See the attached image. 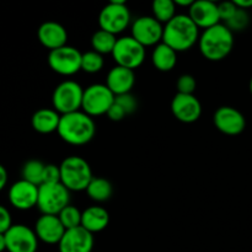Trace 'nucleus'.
<instances>
[{"instance_id":"nucleus-1","label":"nucleus","mask_w":252,"mask_h":252,"mask_svg":"<svg viewBox=\"0 0 252 252\" xmlns=\"http://www.w3.org/2000/svg\"><path fill=\"white\" fill-rule=\"evenodd\" d=\"M57 132L62 140L80 147L90 143L95 137L96 125L93 117L80 110L62 116Z\"/></svg>"},{"instance_id":"nucleus-2","label":"nucleus","mask_w":252,"mask_h":252,"mask_svg":"<svg viewBox=\"0 0 252 252\" xmlns=\"http://www.w3.org/2000/svg\"><path fill=\"white\" fill-rule=\"evenodd\" d=\"M199 36V29L191 17L177 14L171 21L164 25L162 43L171 47L175 52H185L198 43Z\"/></svg>"},{"instance_id":"nucleus-3","label":"nucleus","mask_w":252,"mask_h":252,"mask_svg":"<svg viewBox=\"0 0 252 252\" xmlns=\"http://www.w3.org/2000/svg\"><path fill=\"white\" fill-rule=\"evenodd\" d=\"M234 33L224 24H218L204 30L199 36L198 48L202 56L211 62H220L231 53L234 48Z\"/></svg>"},{"instance_id":"nucleus-4","label":"nucleus","mask_w":252,"mask_h":252,"mask_svg":"<svg viewBox=\"0 0 252 252\" xmlns=\"http://www.w3.org/2000/svg\"><path fill=\"white\" fill-rule=\"evenodd\" d=\"M61 169V184L73 192L86 191L94 179L90 164L84 158L68 157L59 165Z\"/></svg>"},{"instance_id":"nucleus-5","label":"nucleus","mask_w":252,"mask_h":252,"mask_svg":"<svg viewBox=\"0 0 252 252\" xmlns=\"http://www.w3.org/2000/svg\"><path fill=\"white\" fill-rule=\"evenodd\" d=\"M132 16L125 0H112L98 14L100 30L112 34H120L130 25Z\"/></svg>"},{"instance_id":"nucleus-6","label":"nucleus","mask_w":252,"mask_h":252,"mask_svg":"<svg viewBox=\"0 0 252 252\" xmlns=\"http://www.w3.org/2000/svg\"><path fill=\"white\" fill-rule=\"evenodd\" d=\"M70 204V191L63 185L43 184L38 187L37 208L42 214L59 216L65 207Z\"/></svg>"},{"instance_id":"nucleus-7","label":"nucleus","mask_w":252,"mask_h":252,"mask_svg":"<svg viewBox=\"0 0 252 252\" xmlns=\"http://www.w3.org/2000/svg\"><path fill=\"white\" fill-rule=\"evenodd\" d=\"M83 96L84 89L80 84L74 80L62 81L57 85L52 95L53 108L61 116L80 111L83 106Z\"/></svg>"},{"instance_id":"nucleus-8","label":"nucleus","mask_w":252,"mask_h":252,"mask_svg":"<svg viewBox=\"0 0 252 252\" xmlns=\"http://www.w3.org/2000/svg\"><path fill=\"white\" fill-rule=\"evenodd\" d=\"M115 100L116 96L106 84H93L84 90L81 111L93 118L107 115Z\"/></svg>"},{"instance_id":"nucleus-9","label":"nucleus","mask_w":252,"mask_h":252,"mask_svg":"<svg viewBox=\"0 0 252 252\" xmlns=\"http://www.w3.org/2000/svg\"><path fill=\"white\" fill-rule=\"evenodd\" d=\"M145 54H147L145 47L135 41L132 36L118 38L112 52L113 61L117 63V65L130 70L139 68L144 63Z\"/></svg>"},{"instance_id":"nucleus-10","label":"nucleus","mask_w":252,"mask_h":252,"mask_svg":"<svg viewBox=\"0 0 252 252\" xmlns=\"http://www.w3.org/2000/svg\"><path fill=\"white\" fill-rule=\"evenodd\" d=\"M83 53L73 46H64L51 51L48 54V65L54 73L63 76L75 75L81 70Z\"/></svg>"},{"instance_id":"nucleus-11","label":"nucleus","mask_w":252,"mask_h":252,"mask_svg":"<svg viewBox=\"0 0 252 252\" xmlns=\"http://www.w3.org/2000/svg\"><path fill=\"white\" fill-rule=\"evenodd\" d=\"M130 36L142 46L155 47L162 42L164 26L153 16H140L133 21Z\"/></svg>"},{"instance_id":"nucleus-12","label":"nucleus","mask_w":252,"mask_h":252,"mask_svg":"<svg viewBox=\"0 0 252 252\" xmlns=\"http://www.w3.org/2000/svg\"><path fill=\"white\" fill-rule=\"evenodd\" d=\"M6 250L9 252H36L38 238L34 230L24 224H15L5 233Z\"/></svg>"},{"instance_id":"nucleus-13","label":"nucleus","mask_w":252,"mask_h":252,"mask_svg":"<svg viewBox=\"0 0 252 252\" xmlns=\"http://www.w3.org/2000/svg\"><path fill=\"white\" fill-rule=\"evenodd\" d=\"M213 122L217 129L226 135H239L245 130V116L235 107L221 106L214 112Z\"/></svg>"},{"instance_id":"nucleus-14","label":"nucleus","mask_w":252,"mask_h":252,"mask_svg":"<svg viewBox=\"0 0 252 252\" xmlns=\"http://www.w3.org/2000/svg\"><path fill=\"white\" fill-rule=\"evenodd\" d=\"M171 112L182 123H194L202 115V105L194 95L176 94L171 101Z\"/></svg>"},{"instance_id":"nucleus-15","label":"nucleus","mask_w":252,"mask_h":252,"mask_svg":"<svg viewBox=\"0 0 252 252\" xmlns=\"http://www.w3.org/2000/svg\"><path fill=\"white\" fill-rule=\"evenodd\" d=\"M9 201L11 206L19 211H29L37 207L38 186L25 180L16 181L9 189Z\"/></svg>"},{"instance_id":"nucleus-16","label":"nucleus","mask_w":252,"mask_h":252,"mask_svg":"<svg viewBox=\"0 0 252 252\" xmlns=\"http://www.w3.org/2000/svg\"><path fill=\"white\" fill-rule=\"evenodd\" d=\"M189 16L198 29L208 30L220 24L218 4L211 0H197L189 9Z\"/></svg>"},{"instance_id":"nucleus-17","label":"nucleus","mask_w":252,"mask_h":252,"mask_svg":"<svg viewBox=\"0 0 252 252\" xmlns=\"http://www.w3.org/2000/svg\"><path fill=\"white\" fill-rule=\"evenodd\" d=\"M65 228L62 224L58 216H47L42 214L36 221L34 233L38 240L48 245H56L61 243L62 238L65 234Z\"/></svg>"},{"instance_id":"nucleus-18","label":"nucleus","mask_w":252,"mask_h":252,"mask_svg":"<svg viewBox=\"0 0 252 252\" xmlns=\"http://www.w3.org/2000/svg\"><path fill=\"white\" fill-rule=\"evenodd\" d=\"M58 248L59 252H91L94 249V234L83 226L66 230Z\"/></svg>"},{"instance_id":"nucleus-19","label":"nucleus","mask_w":252,"mask_h":252,"mask_svg":"<svg viewBox=\"0 0 252 252\" xmlns=\"http://www.w3.org/2000/svg\"><path fill=\"white\" fill-rule=\"evenodd\" d=\"M38 41L43 47L49 49V52L66 46L68 32L65 27L57 21H46L38 27L37 31Z\"/></svg>"},{"instance_id":"nucleus-20","label":"nucleus","mask_w":252,"mask_h":252,"mask_svg":"<svg viewBox=\"0 0 252 252\" xmlns=\"http://www.w3.org/2000/svg\"><path fill=\"white\" fill-rule=\"evenodd\" d=\"M135 84L134 70L116 65L108 71L106 78V86L110 89L115 96L125 95L132 91Z\"/></svg>"},{"instance_id":"nucleus-21","label":"nucleus","mask_w":252,"mask_h":252,"mask_svg":"<svg viewBox=\"0 0 252 252\" xmlns=\"http://www.w3.org/2000/svg\"><path fill=\"white\" fill-rule=\"evenodd\" d=\"M110 224V213L100 206H91L83 212L81 226L89 233L95 234L105 230Z\"/></svg>"},{"instance_id":"nucleus-22","label":"nucleus","mask_w":252,"mask_h":252,"mask_svg":"<svg viewBox=\"0 0 252 252\" xmlns=\"http://www.w3.org/2000/svg\"><path fill=\"white\" fill-rule=\"evenodd\" d=\"M62 116L54 108H41L32 116V128L41 134L57 132Z\"/></svg>"},{"instance_id":"nucleus-23","label":"nucleus","mask_w":252,"mask_h":252,"mask_svg":"<svg viewBox=\"0 0 252 252\" xmlns=\"http://www.w3.org/2000/svg\"><path fill=\"white\" fill-rule=\"evenodd\" d=\"M152 63L160 71L172 70L177 63V52L161 42L153 49Z\"/></svg>"},{"instance_id":"nucleus-24","label":"nucleus","mask_w":252,"mask_h":252,"mask_svg":"<svg viewBox=\"0 0 252 252\" xmlns=\"http://www.w3.org/2000/svg\"><path fill=\"white\" fill-rule=\"evenodd\" d=\"M86 193L93 201L97 202V203H103L112 197V184L103 177H94L86 189Z\"/></svg>"},{"instance_id":"nucleus-25","label":"nucleus","mask_w":252,"mask_h":252,"mask_svg":"<svg viewBox=\"0 0 252 252\" xmlns=\"http://www.w3.org/2000/svg\"><path fill=\"white\" fill-rule=\"evenodd\" d=\"M117 39L115 34L103 31V30H97L91 37V47H93V51L97 52L101 56L112 54Z\"/></svg>"},{"instance_id":"nucleus-26","label":"nucleus","mask_w":252,"mask_h":252,"mask_svg":"<svg viewBox=\"0 0 252 252\" xmlns=\"http://www.w3.org/2000/svg\"><path fill=\"white\" fill-rule=\"evenodd\" d=\"M153 17L160 24L166 25L176 16V5L172 0H155L152 4Z\"/></svg>"},{"instance_id":"nucleus-27","label":"nucleus","mask_w":252,"mask_h":252,"mask_svg":"<svg viewBox=\"0 0 252 252\" xmlns=\"http://www.w3.org/2000/svg\"><path fill=\"white\" fill-rule=\"evenodd\" d=\"M44 166L46 165L39 161V160H29L22 166V180L39 187L42 185V181H43Z\"/></svg>"},{"instance_id":"nucleus-28","label":"nucleus","mask_w":252,"mask_h":252,"mask_svg":"<svg viewBox=\"0 0 252 252\" xmlns=\"http://www.w3.org/2000/svg\"><path fill=\"white\" fill-rule=\"evenodd\" d=\"M103 64V57L100 53L95 51H89L86 53H83V58H81V70L85 71L88 74H96L98 71L102 70Z\"/></svg>"},{"instance_id":"nucleus-29","label":"nucleus","mask_w":252,"mask_h":252,"mask_svg":"<svg viewBox=\"0 0 252 252\" xmlns=\"http://www.w3.org/2000/svg\"><path fill=\"white\" fill-rule=\"evenodd\" d=\"M81 217H83V212L79 211L76 207L69 204L59 213L58 218L61 219L65 230H70V229L81 226Z\"/></svg>"},{"instance_id":"nucleus-30","label":"nucleus","mask_w":252,"mask_h":252,"mask_svg":"<svg viewBox=\"0 0 252 252\" xmlns=\"http://www.w3.org/2000/svg\"><path fill=\"white\" fill-rule=\"evenodd\" d=\"M249 24H250V16H249V12L246 10L238 9V11L235 12L233 17L230 20H228L226 22H224L226 27L230 30L231 32H241L245 29H248Z\"/></svg>"},{"instance_id":"nucleus-31","label":"nucleus","mask_w":252,"mask_h":252,"mask_svg":"<svg viewBox=\"0 0 252 252\" xmlns=\"http://www.w3.org/2000/svg\"><path fill=\"white\" fill-rule=\"evenodd\" d=\"M177 94H184V95H193L194 90L197 88V81L194 76L191 74H184L177 79L176 83Z\"/></svg>"},{"instance_id":"nucleus-32","label":"nucleus","mask_w":252,"mask_h":252,"mask_svg":"<svg viewBox=\"0 0 252 252\" xmlns=\"http://www.w3.org/2000/svg\"><path fill=\"white\" fill-rule=\"evenodd\" d=\"M115 101L123 108V110H125V112L127 113V116L134 113L138 108V101L132 93L116 96Z\"/></svg>"},{"instance_id":"nucleus-33","label":"nucleus","mask_w":252,"mask_h":252,"mask_svg":"<svg viewBox=\"0 0 252 252\" xmlns=\"http://www.w3.org/2000/svg\"><path fill=\"white\" fill-rule=\"evenodd\" d=\"M61 182V169L59 166L54 164H48L44 166L43 172V181L42 185H52V184H59Z\"/></svg>"},{"instance_id":"nucleus-34","label":"nucleus","mask_w":252,"mask_h":252,"mask_svg":"<svg viewBox=\"0 0 252 252\" xmlns=\"http://www.w3.org/2000/svg\"><path fill=\"white\" fill-rule=\"evenodd\" d=\"M236 11H238V7L234 4V1H223L218 4V12L220 21L226 22L235 15Z\"/></svg>"},{"instance_id":"nucleus-35","label":"nucleus","mask_w":252,"mask_h":252,"mask_svg":"<svg viewBox=\"0 0 252 252\" xmlns=\"http://www.w3.org/2000/svg\"><path fill=\"white\" fill-rule=\"evenodd\" d=\"M11 226V214L4 206H0V234H5Z\"/></svg>"},{"instance_id":"nucleus-36","label":"nucleus","mask_w":252,"mask_h":252,"mask_svg":"<svg viewBox=\"0 0 252 252\" xmlns=\"http://www.w3.org/2000/svg\"><path fill=\"white\" fill-rule=\"evenodd\" d=\"M106 116H107L111 121H113V122H120V121H122L123 118L127 116V113H126L125 110H123V108L115 101V103L111 106V108L108 110Z\"/></svg>"},{"instance_id":"nucleus-37","label":"nucleus","mask_w":252,"mask_h":252,"mask_svg":"<svg viewBox=\"0 0 252 252\" xmlns=\"http://www.w3.org/2000/svg\"><path fill=\"white\" fill-rule=\"evenodd\" d=\"M234 4L236 5L238 9L246 10L248 11L249 9L252 7V0H234Z\"/></svg>"},{"instance_id":"nucleus-38","label":"nucleus","mask_w":252,"mask_h":252,"mask_svg":"<svg viewBox=\"0 0 252 252\" xmlns=\"http://www.w3.org/2000/svg\"><path fill=\"white\" fill-rule=\"evenodd\" d=\"M7 184V171L2 165H0V191L4 189Z\"/></svg>"},{"instance_id":"nucleus-39","label":"nucleus","mask_w":252,"mask_h":252,"mask_svg":"<svg viewBox=\"0 0 252 252\" xmlns=\"http://www.w3.org/2000/svg\"><path fill=\"white\" fill-rule=\"evenodd\" d=\"M193 4L192 0H175V5L177 6H182V7H191V5Z\"/></svg>"},{"instance_id":"nucleus-40","label":"nucleus","mask_w":252,"mask_h":252,"mask_svg":"<svg viewBox=\"0 0 252 252\" xmlns=\"http://www.w3.org/2000/svg\"><path fill=\"white\" fill-rule=\"evenodd\" d=\"M6 250V240H5V234H0V252Z\"/></svg>"},{"instance_id":"nucleus-41","label":"nucleus","mask_w":252,"mask_h":252,"mask_svg":"<svg viewBox=\"0 0 252 252\" xmlns=\"http://www.w3.org/2000/svg\"><path fill=\"white\" fill-rule=\"evenodd\" d=\"M249 88H250V93H251V95H252V78H251V80H250V85H249Z\"/></svg>"}]
</instances>
